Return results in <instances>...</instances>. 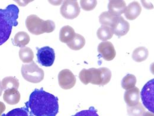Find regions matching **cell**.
<instances>
[{"instance_id":"cell-1","label":"cell","mask_w":154,"mask_h":116,"mask_svg":"<svg viewBox=\"0 0 154 116\" xmlns=\"http://www.w3.org/2000/svg\"><path fill=\"white\" fill-rule=\"evenodd\" d=\"M26 105L35 116H56L59 111L58 98L42 88L35 89Z\"/></svg>"},{"instance_id":"cell-2","label":"cell","mask_w":154,"mask_h":116,"mask_svg":"<svg viewBox=\"0 0 154 116\" xmlns=\"http://www.w3.org/2000/svg\"><path fill=\"white\" fill-rule=\"evenodd\" d=\"M19 14V9L14 4L0 9V46L9 39L13 27L18 25Z\"/></svg>"},{"instance_id":"cell-3","label":"cell","mask_w":154,"mask_h":116,"mask_svg":"<svg viewBox=\"0 0 154 116\" xmlns=\"http://www.w3.org/2000/svg\"><path fill=\"white\" fill-rule=\"evenodd\" d=\"M26 26L29 32L35 35L51 33L55 29L54 21L50 20L45 21L35 14H31L27 17Z\"/></svg>"},{"instance_id":"cell-4","label":"cell","mask_w":154,"mask_h":116,"mask_svg":"<svg viewBox=\"0 0 154 116\" xmlns=\"http://www.w3.org/2000/svg\"><path fill=\"white\" fill-rule=\"evenodd\" d=\"M23 77L31 83L37 84L44 79V71L34 62L28 65H23L21 69Z\"/></svg>"},{"instance_id":"cell-5","label":"cell","mask_w":154,"mask_h":116,"mask_svg":"<svg viewBox=\"0 0 154 116\" xmlns=\"http://www.w3.org/2000/svg\"><path fill=\"white\" fill-rule=\"evenodd\" d=\"M90 83L94 85L103 86L107 84L112 78V72L107 68H90Z\"/></svg>"},{"instance_id":"cell-6","label":"cell","mask_w":154,"mask_h":116,"mask_svg":"<svg viewBox=\"0 0 154 116\" xmlns=\"http://www.w3.org/2000/svg\"><path fill=\"white\" fill-rule=\"evenodd\" d=\"M144 106L151 113L154 112V79L148 81L143 87L140 93Z\"/></svg>"},{"instance_id":"cell-7","label":"cell","mask_w":154,"mask_h":116,"mask_svg":"<svg viewBox=\"0 0 154 116\" xmlns=\"http://www.w3.org/2000/svg\"><path fill=\"white\" fill-rule=\"evenodd\" d=\"M60 12L65 19L72 20L77 18L79 16L81 10L77 1L67 0L63 1L60 7Z\"/></svg>"},{"instance_id":"cell-8","label":"cell","mask_w":154,"mask_h":116,"mask_svg":"<svg viewBox=\"0 0 154 116\" xmlns=\"http://www.w3.org/2000/svg\"><path fill=\"white\" fill-rule=\"evenodd\" d=\"M38 61L39 64L45 67L51 66L55 59V53L54 49L49 47L45 46L38 50Z\"/></svg>"},{"instance_id":"cell-9","label":"cell","mask_w":154,"mask_h":116,"mask_svg":"<svg viewBox=\"0 0 154 116\" xmlns=\"http://www.w3.org/2000/svg\"><path fill=\"white\" fill-rule=\"evenodd\" d=\"M76 81V78L69 69H65L59 73V85L63 90L71 89L75 86Z\"/></svg>"},{"instance_id":"cell-10","label":"cell","mask_w":154,"mask_h":116,"mask_svg":"<svg viewBox=\"0 0 154 116\" xmlns=\"http://www.w3.org/2000/svg\"><path fill=\"white\" fill-rule=\"evenodd\" d=\"M98 52L106 61H111L116 57V52L114 45L110 41H103L98 46Z\"/></svg>"},{"instance_id":"cell-11","label":"cell","mask_w":154,"mask_h":116,"mask_svg":"<svg viewBox=\"0 0 154 116\" xmlns=\"http://www.w3.org/2000/svg\"><path fill=\"white\" fill-rule=\"evenodd\" d=\"M111 28L113 30V34L119 37H122L129 32L130 24L123 17L117 16Z\"/></svg>"},{"instance_id":"cell-12","label":"cell","mask_w":154,"mask_h":116,"mask_svg":"<svg viewBox=\"0 0 154 116\" xmlns=\"http://www.w3.org/2000/svg\"><path fill=\"white\" fill-rule=\"evenodd\" d=\"M126 8L125 1L122 0H111L108 5L109 11L115 16H121Z\"/></svg>"},{"instance_id":"cell-13","label":"cell","mask_w":154,"mask_h":116,"mask_svg":"<svg viewBox=\"0 0 154 116\" xmlns=\"http://www.w3.org/2000/svg\"><path fill=\"white\" fill-rule=\"evenodd\" d=\"M142 7L140 4L137 1L131 2L125 11V16L127 19L129 20H135L140 14Z\"/></svg>"},{"instance_id":"cell-14","label":"cell","mask_w":154,"mask_h":116,"mask_svg":"<svg viewBox=\"0 0 154 116\" xmlns=\"http://www.w3.org/2000/svg\"><path fill=\"white\" fill-rule=\"evenodd\" d=\"M140 91L139 88L135 87L134 88L126 90L125 93L124 99L128 106L132 107L139 102Z\"/></svg>"},{"instance_id":"cell-15","label":"cell","mask_w":154,"mask_h":116,"mask_svg":"<svg viewBox=\"0 0 154 116\" xmlns=\"http://www.w3.org/2000/svg\"><path fill=\"white\" fill-rule=\"evenodd\" d=\"M75 34V30L72 27L69 26H63L59 32V40L61 42L67 44L73 40Z\"/></svg>"},{"instance_id":"cell-16","label":"cell","mask_w":154,"mask_h":116,"mask_svg":"<svg viewBox=\"0 0 154 116\" xmlns=\"http://www.w3.org/2000/svg\"><path fill=\"white\" fill-rule=\"evenodd\" d=\"M3 99L10 105H16L19 102L20 94L18 90L15 89H9L5 91Z\"/></svg>"},{"instance_id":"cell-17","label":"cell","mask_w":154,"mask_h":116,"mask_svg":"<svg viewBox=\"0 0 154 116\" xmlns=\"http://www.w3.org/2000/svg\"><path fill=\"white\" fill-rule=\"evenodd\" d=\"M30 40L29 35L24 32H18L14 36L13 40V44L20 47H25Z\"/></svg>"},{"instance_id":"cell-18","label":"cell","mask_w":154,"mask_h":116,"mask_svg":"<svg viewBox=\"0 0 154 116\" xmlns=\"http://www.w3.org/2000/svg\"><path fill=\"white\" fill-rule=\"evenodd\" d=\"M149 56V51L145 47H139L135 49L132 53V59L136 62L145 61Z\"/></svg>"},{"instance_id":"cell-19","label":"cell","mask_w":154,"mask_h":116,"mask_svg":"<svg viewBox=\"0 0 154 116\" xmlns=\"http://www.w3.org/2000/svg\"><path fill=\"white\" fill-rule=\"evenodd\" d=\"M66 44L71 50H79L84 47L85 44V40L82 35L76 33L73 40Z\"/></svg>"},{"instance_id":"cell-20","label":"cell","mask_w":154,"mask_h":116,"mask_svg":"<svg viewBox=\"0 0 154 116\" xmlns=\"http://www.w3.org/2000/svg\"><path fill=\"white\" fill-rule=\"evenodd\" d=\"M97 36L98 39L106 41V40L112 39L113 36V32L111 27L102 26L97 32Z\"/></svg>"},{"instance_id":"cell-21","label":"cell","mask_w":154,"mask_h":116,"mask_svg":"<svg viewBox=\"0 0 154 116\" xmlns=\"http://www.w3.org/2000/svg\"><path fill=\"white\" fill-rule=\"evenodd\" d=\"M1 84L4 90H7L9 89L18 90L19 87V82L18 79L13 77H7L3 78Z\"/></svg>"},{"instance_id":"cell-22","label":"cell","mask_w":154,"mask_h":116,"mask_svg":"<svg viewBox=\"0 0 154 116\" xmlns=\"http://www.w3.org/2000/svg\"><path fill=\"white\" fill-rule=\"evenodd\" d=\"M19 54L20 60L25 63L32 62L34 58L33 52L29 47H21L19 50Z\"/></svg>"},{"instance_id":"cell-23","label":"cell","mask_w":154,"mask_h":116,"mask_svg":"<svg viewBox=\"0 0 154 116\" xmlns=\"http://www.w3.org/2000/svg\"><path fill=\"white\" fill-rule=\"evenodd\" d=\"M116 17L109 11H104L99 16V21L102 26L112 27Z\"/></svg>"},{"instance_id":"cell-24","label":"cell","mask_w":154,"mask_h":116,"mask_svg":"<svg viewBox=\"0 0 154 116\" xmlns=\"http://www.w3.org/2000/svg\"><path fill=\"white\" fill-rule=\"evenodd\" d=\"M136 78L132 74H128L122 81V87L124 90H129L134 88L136 84Z\"/></svg>"},{"instance_id":"cell-25","label":"cell","mask_w":154,"mask_h":116,"mask_svg":"<svg viewBox=\"0 0 154 116\" xmlns=\"http://www.w3.org/2000/svg\"><path fill=\"white\" fill-rule=\"evenodd\" d=\"M127 110L129 116H144L146 113L145 109L140 102H138L134 106H128Z\"/></svg>"},{"instance_id":"cell-26","label":"cell","mask_w":154,"mask_h":116,"mask_svg":"<svg viewBox=\"0 0 154 116\" xmlns=\"http://www.w3.org/2000/svg\"><path fill=\"white\" fill-rule=\"evenodd\" d=\"M81 8L85 11H91L96 7L97 1L96 0H81L80 1Z\"/></svg>"},{"instance_id":"cell-27","label":"cell","mask_w":154,"mask_h":116,"mask_svg":"<svg viewBox=\"0 0 154 116\" xmlns=\"http://www.w3.org/2000/svg\"><path fill=\"white\" fill-rule=\"evenodd\" d=\"M2 116H29L28 108L26 107L20 108H15L9 111L5 115H2Z\"/></svg>"},{"instance_id":"cell-28","label":"cell","mask_w":154,"mask_h":116,"mask_svg":"<svg viewBox=\"0 0 154 116\" xmlns=\"http://www.w3.org/2000/svg\"><path fill=\"white\" fill-rule=\"evenodd\" d=\"M72 116H99L94 107H91L88 110H82Z\"/></svg>"},{"instance_id":"cell-29","label":"cell","mask_w":154,"mask_h":116,"mask_svg":"<svg viewBox=\"0 0 154 116\" xmlns=\"http://www.w3.org/2000/svg\"><path fill=\"white\" fill-rule=\"evenodd\" d=\"M5 110V104L0 101V116H1L2 113Z\"/></svg>"},{"instance_id":"cell-30","label":"cell","mask_w":154,"mask_h":116,"mask_svg":"<svg viewBox=\"0 0 154 116\" xmlns=\"http://www.w3.org/2000/svg\"><path fill=\"white\" fill-rule=\"evenodd\" d=\"M3 88H2V84H1V82L0 81V97L2 95V91H3Z\"/></svg>"},{"instance_id":"cell-31","label":"cell","mask_w":154,"mask_h":116,"mask_svg":"<svg viewBox=\"0 0 154 116\" xmlns=\"http://www.w3.org/2000/svg\"><path fill=\"white\" fill-rule=\"evenodd\" d=\"M144 116H154V114L151 113H149V112H147V113H145Z\"/></svg>"},{"instance_id":"cell-32","label":"cell","mask_w":154,"mask_h":116,"mask_svg":"<svg viewBox=\"0 0 154 116\" xmlns=\"http://www.w3.org/2000/svg\"><path fill=\"white\" fill-rule=\"evenodd\" d=\"M30 116H33V115H32V114H30Z\"/></svg>"}]
</instances>
